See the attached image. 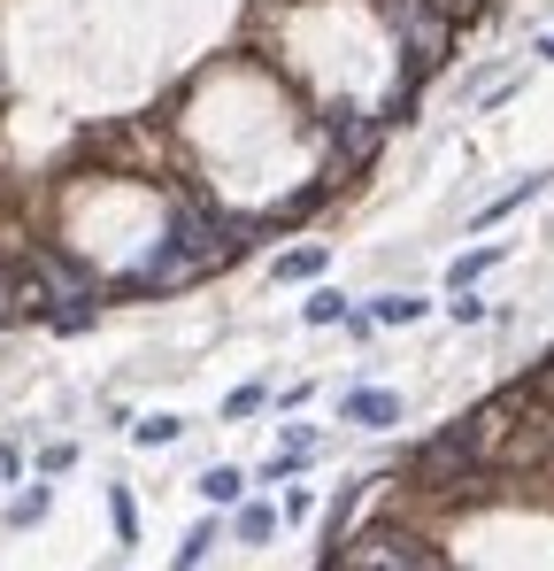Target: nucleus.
<instances>
[{"instance_id": "2", "label": "nucleus", "mask_w": 554, "mask_h": 571, "mask_svg": "<svg viewBox=\"0 0 554 571\" xmlns=\"http://www.w3.org/2000/svg\"><path fill=\"white\" fill-rule=\"evenodd\" d=\"M486 425H493V410H486V418H462V425H446L439 440H424V448H416V463H408V471H416L424 486H454L462 471L478 463V448H486Z\"/></svg>"}, {"instance_id": "15", "label": "nucleus", "mask_w": 554, "mask_h": 571, "mask_svg": "<svg viewBox=\"0 0 554 571\" xmlns=\"http://www.w3.org/2000/svg\"><path fill=\"white\" fill-rule=\"evenodd\" d=\"M109 510H116V533H124V548H131V541H139V510H131V495H124V486L109 495Z\"/></svg>"}, {"instance_id": "4", "label": "nucleus", "mask_w": 554, "mask_h": 571, "mask_svg": "<svg viewBox=\"0 0 554 571\" xmlns=\"http://www.w3.org/2000/svg\"><path fill=\"white\" fill-rule=\"evenodd\" d=\"M324 132L339 139V154H347V162H369V154H378V116H362V109H347V101L324 116Z\"/></svg>"}, {"instance_id": "14", "label": "nucleus", "mask_w": 554, "mask_h": 571, "mask_svg": "<svg viewBox=\"0 0 554 571\" xmlns=\"http://www.w3.org/2000/svg\"><path fill=\"white\" fill-rule=\"evenodd\" d=\"M177 433H185V425H177L169 410H154V418H139V448H169Z\"/></svg>"}, {"instance_id": "12", "label": "nucleus", "mask_w": 554, "mask_h": 571, "mask_svg": "<svg viewBox=\"0 0 554 571\" xmlns=\"http://www.w3.org/2000/svg\"><path fill=\"white\" fill-rule=\"evenodd\" d=\"M493 263H501V248H470V256H454V271H446V278H454V286H478Z\"/></svg>"}, {"instance_id": "13", "label": "nucleus", "mask_w": 554, "mask_h": 571, "mask_svg": "<svg viewBox=\"0 0 554 571\" xmlns=\"http://www.w3.org/2000/svg\"><path fill=\"white\" fill-rule=\"evenodd\" d=\"M209 548H216V525L185 533V548H177V563H169V571H201V563H209Z\"/></svg>"}, {"instance_id": "6", "label": "nucleus", "mask_w": 554, "mask_h": 571, "mask_svg": "<svg viewBox=\"0 0 554 571\" xmlns=\"http://www.w3.org/2000/svg\"><path fill=\"white\" fill-rule=\"evenodd\" d=\"M193 278H209L193 256H185V248H169V239H162V248L139 263V286H193Z\"/></svg>"}, {"instance_id": "11", "label": "nucleus", "mask_w": 554, "mask_h": 571, "mask_svg": "<svg viewBox=\"0 0 554 571\" xmlns=\"http://www.w3.org/2000/svg\"><path fill=\"white\" fill-rule=\"evenodd\" d=\"M424 309H431V301H416V294H386L378 309H369V324H416Z\"/></svg>"}, {"instance_id": "16", "label": "nucleus", "mask_w": 554, "mask_h": 571, "mask_svg": "<svg viewBox=\"0 0 554 571\" xmlns=\"http://www.w3.org/2000/svg\"><path fill=\"white\" fill-rule=\"evenodd\" d=\"M339 316H347L339 294H316V301H309V324H339Z\"/></svg>"}, {"instance_id": "1", "label": "nucleus", "mask_w": 554, "mask_h": 571, "mask_svg": "<svg viewBox=\"0 0 554 571\" xmlns=\"http://www.w3.org/2000/svg\"><path fill=\"white\" fill-rule=\"evenodd\" d=\"M339 571H439V548L416 541L408 525H369L339 548Z\"/></svg>"}, {"instance_id": "7", "label": "nucleus", "mask_w": 554, "mask_h": 571, "mask_svg": "<svg viewBox=\"0 0 554 571\" xmlns=\"http://www.w3.org/2000/svg\"><path fill=\"white\" fill-rule=\"evenodd\" d=\"M39 309V294H32V271L9 256V248H0V324H9V316H32Z\"/></svg>"}, {"instance_id": "10", "label": "nucleus", "mask_w": 554, "mask_h": 571, "mask_svg": "<svg viewBox=\"0 0 554 571\" xmlns=\"http://www.w3.org/2000/svg\"><path fill=\"white\" fill-rule=\"evenodd\" d=\"M201 495H209V502L224 510V502H239V495H247V479H239L231 463H216V471H201Z\"/></svg>"}, {"instance_id": "8", "label": "nucleus", "mask_w": 554, "mask_h": 571, "mask_svg": "<svg viewBox=\"0 0 554 571\" xmlns=\"http://www.w3.org/2000/svg\"><path fill=\"white\" fill-rule=\"evenodd\" d=\"M301 278H324V248H286L277 256V286H301Z\"/></svg>"}, {"instance_id": "18", "label": "nucleus", "mask_w": 554, "mask_h": 571, "mask_svg": "<svg viewBox=\"0 0 554 571\" xmlns=\"http://www.w3.org/2000/svg\"><path fill=\"white\" fill-rule=\"evenodd\" d=\"M39 510H47V495H39V486H32V495H24V502H16L9 518H16V525H39Z\"/></svg>"}, {"instance_id": "20", "label": "nucleus", "mask_w": 554, "mask_h": 571, "mask_svg": "<svg viewBox=\"0 0 554 571\" xmlns=\"http://www.w3.org/2000/svg\"><path fill=\"white\" fill-rule=\"evenodd\" d=\"M539 54H546V62H554V39H546V47H539Z\"/></svg>"}, {"instance_id": "19", "label": "nucleus", "mask_w": 554, "mask_h": 571, "mask_svg": "<svg viewBox=\"0 0 554 571\" xmlns=\"http://www.w3.org/2000/svg\"><path fill=\"white\" fill-rule=\"evenodd\" d=\"M16 471H24V456H16V448H0V479H16Z\"/></svg>"}, {"instance_id": "3", "label": "nucleus", "mask_w": 554, "mask_h": 571, "mask_svg": "<svg viewBox=\"0 0 554 571\" xmlns=\"http://www.w3.org/2000/svg\"><path fill=\"white\" fill-rule=\"evenodd\" d=\"M386 24L401 32V47L416 62H439L446 54V9H439V0H386Z\"/></svg>"}, {"instance_id": "5", "label": "nucleus", "mask_w": 554, "mask_h": 571, "mask_svg": "<svg viewBox=\"0 0 554 571\" xmlns=\"http://www.w3.org/2000/svg\"><path fill=\"white\" fill-rule=\"evenodd\" d=\"M339 410H347V425H362V433H386V425H401V394H386V386H354Z\"/></svg>"}, {"instance_id": "9", "label": "nucleus", "mask_w": 554, "mask_h": 571, "mask_svg": "<svg viewBox=\"0 0 554 571\" xmlns=\"http://www.w3.org/2000/svg\"><path fill=\"white\" fill-rule=\"evenodd\" d=\"M231 533H239V541H247V548H262V541H269V533H277V510H269V502H247V510H239V525H231Z\"/></svg>"}, {"instance_id": "17", "label": "nucleus", "mask_w": 554, "mask_h": 571, "mask_svg": "<svg viewBox=\"0 0 554 571\" xmlns=\"http://www.w3.org/2000/svg\"><path fill=\"white\" fill-rule=\"evenodd\" d=\"M254 410H262V386H239V394L224 401V418H254Z\"/></svg>"}]
</instances>
